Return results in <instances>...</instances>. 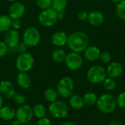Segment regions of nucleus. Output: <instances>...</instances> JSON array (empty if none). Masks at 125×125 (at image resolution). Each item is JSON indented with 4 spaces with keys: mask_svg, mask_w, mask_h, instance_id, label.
I'll use <instances>...</instances> for the list:
<instances>
[{
    "mask_svg": "<svg viewBox=\"0 0 125 125\" xmlns=\"http://www.w3.org/2000/svg\"><path fill=\"white\" fill-rule=\"evenodd\" d=\"M89 39L88 35L83 31H75L68 36L67 46L76 53H83L89 46Z\"/></svg>",
    "mask_w": 125,
    "mask_h": 125,
    "instance_id": "f257e3e1",
    "label": "nucleus"
},
{
    "mask_svg": "<svg viewBox=\"0 0 125 125\" xmlns=\"http://www.w3.org/2000/svg\"><path fill=\"white\" fill-rule=\"evenodd\" d=\"M96 105L98 110L105 114H111L117 107L116 97L109 93H105L98 97Z\"/></svg>",
    "mask_w": 125,
    "mask_h": 125,
    "instance_id": "f03ea898",
    "label": "nucleus"
},
{
    "mask_svg": "<svg viewBox=\"0 0 125 125\" xmlns=\"http://www.w3.org/2000/svg\"><path fill=\"white\" fill-rule=\"evenodd\" d=\"M34 59L32 54L26 51L18 53L15 59V67L19 72L28 73L34 67Z\"/></svg>",
    "mask_w": 125,
    "mask_h": 125,
    "instance_id": "7ed1b4c3",
    "label": "nucleus"
},
{
    "mask_svg": "<svg viewBox=\"0 0 125 125\" xmlns=\"http://www.w3.org/2000/svg\"><path fill=\"white\" fill-rule=\"evenodd\" d=\"M48 111L53 118L64 119L68 116L70 112V107L66 103L56 100L50 103Z\"/></svg>",
    "mask_w": 125,
    "mask_h": 125,
    "instance_id": "20e7f679",
    "label": "nucleus"
},
{
    "mask_svg": "<svg viewBox=\"0 0 125 125\" xmlns=\"http://www.w3.org/2000/svg\"><path fill=\"white\" fill-rule=\"evenodd\" d=\"M22 39L27 47H35L40 42L41 33L37 28L29 26L24 30Z\"/></svg>",
    "mask_w": 125,
    "mask_h": 125,
    "instance_id": "39448f33",
    "label": "nucleus"
},
{
    "mask_svg": "<svg viewBox=\"0 0 125 125\" xmlns=\"http://www.w3.org/2000/svg\"><path fill=\"white\" fill-rule=\"evenodd\" d=\"M74 81L69 76L62 78L56 86V90L59 96L63 98H68L73 94Z\"/></svg>",
    "mask_w": 125,
    "mask_h": 125,
    "instance_id": "423d86ee",
    "label": "nucleus"
},
{
    "mask_svg": "<svg viewBox=\"0 0 125 125\" xmlns=\"http://www.w3.org/2000/svg\"><path fill=\"white\" fill-rule=\"evenodd\" d=\"M58 20V12L51 7L42 10L38 15V22L45 27L54 26Z\"/></svg>",
    "mask_w": 125,
    "mask_h": 125,
    "instance_id": "0eeeda50",
    "label": "nucleus"
},
{
    "mask_svg": "<svg viewBox=\"0 0 125 125\" xmlns=\"http://www.w3.org/2000/svg\"><path fill=\"white\" fill-rule=\"evenodd\" d=\"M108 77L106 70L100 65H93L87 71L86 78L88 81L94 84L101 83Z\"/></svg>",
    "mask_w": 125,
    "mask_h": 125,
    "instance_id": "6e6552de",
    "label": "nucleus"
},
{
    "mask_svg": "<svg viewBox=\"0 0 125 125\" xmlns=\"http://www.w3.org/2000/svg\"><path fill=\"white\" fill-rule=\"evenodd\" d=\"M66 67L72 71H76L81 69L83 65V58L79 53L71 51L67 53L64 60Z\"/></svg>",
    "mask_w": 125,
    "mask_h": 125,
    "instance_id": "1a4fd4ad",
    "label": "nucleus"
},
{
    "mask_svg": "<svg viewBox=\"0 0 125 125\" xmlns=\"http://www.w3.org/2000/svg\"><path fill=\"white\" fill-rule=\"evenodd\" d=\"M34 117L33 110L29 105H20L18 109H16L15 119H18L22 125L29 123Z\"/></svg>",
    "mask_w": 125,
    "mask_h": 125,
    "instance_id": "9d476101",
    "label": "nucleus"
},
{
    "mask_svg": "<svg viewBox=\"0 0 125 125\" xmlns=\"http://www.w3.org/2000/svg\"><path fill=\"white\" fill-rule=\"evenodd\" d=\"M26 7L25 5L18 1L12 2L8 9V15L12 20H20L25 14Z\"/></svg>",
    "mask_w": 125,
    "mask_h": 125,
    "instance_id": "9b49d317",
    "label": "nucleus"
},
{
    "mask_svg": "<svg viewBox=\"0 0 125 125\" xmlns=\"http://www.w3.org/2000/svg\"><path fill=\"white\" fill-rule=\"evenodd\" d=\"M20 34L18 31L10 29L4 34V42L10 48H15L16 45L20 42Z\"/></svg>",
    "mask_w": 125,
    "mask_h": 125,
    "instance_id": "f8f14e48",
    "label": "nucleus"
},
{
    "mask_svg": "<svg viewBox=\"0 0 125 125\" xmlns=\"http://www.w3.org/2000/svg\"><path fill=\"white\" fill-rule=\"evenodd\" d=\"M15 94V89L13 83L8 80L0 82V94L5 99H11Z\"/></svg>",
    "mask_w": 125,
    "mask_h": 125,
    "instance_id": "ddd939ff",
    "label": "nucleus"
},
{
    "mask_svg": "<svg viewBox=\"0 0 125 125\" xmlns=\"http://www.w3.org/2000/svg\"><path fill=\"white\" fill-rule=\"evenodd\" d=\"M108 77L112 78H119L123 73V66L119 62H111L107 68L105 69Z\"/></svg>",
    "mask_w": 125,
    "mask_h": 125,
    "instance_id": "4468645a",
    "label": "nucleus"
},
{
    "mask_svg": "<svg viewBox=\"0 0 125 125\" xmlns=\"http://www.w3.org/2000/svg\"><path fill=\"white\" fill-rule=\"evenodd\" d=\"M87 21L90 25L93 26H99L104 23L105 17L102 12L99 10H93L89 12Z\"/></svg>",
    "mask_w": 125,
    "mask_h": 125,
    "instance_id": "2eb2a0df",
    "label": "nucleus"
},
{
    "mask_svg": "<svg viewBox=\"0 0 125 125\" xmlns=\"http://www.w3.org/2000/svg\"><path fill=\"white\" fill-rule=\"evenodd\" d=\"M68 35L63 31H57L54 32L51 37L52 43L56 47H63L67 44Z\"/></svg>",
    "mask_w": 125,
    "mask_h": 125,
    "instance_id": "dca6fc26",
    "label": "nucleus"
},
{
    "mask_svg": "<svg viewBox=\"0 0 125 125\" xmlns=\"http://www.w3.org/2000/svg\"><path fill=\"white\" fill-rule=\"evenodd\" d=\"M84 57L87 61L95 62L100 59L101 51L96 45H89L83 51Z\"/></svg>",
    "mask_w": 125,
    "mask_h": 125,
    "instance_id": "f3484780",
    "label": "nucleus"
},
{
    "mask_svg": "<svg viewBox=\"0 0 125 125\" xmlns=\"http://www.w3.org/2000/svg\"><path fill=\"white\" fill-rule=\"evenodd\" d=\"M16 81L18 86L23 89H27L30 88L32 83L31 78L29 76V75H28L27 73H22V72L18 73L17 75Z\"/></svg>",
    "mask_w": 125,
    "mask_h": 125,
    "instance_id": "a211bd4d",
    "label": "nucleus"
},
{
    "mask_svg": "<svg viewBox=\"0 0 125 125\" xmlns=\"http://www.w3.org/2000/svg\"><path fill=\"white\" fill-rule=\"evenodd\" d=\"M16 110L10 105H3L0 108V118L4 121H12L15 118Z\"/></svg>",
    "mask_w": 125,
    "mask_h": 125,
    "instance_id": "6ab92c4d",
    "label": "nucleus"
},
{
    "mask_svg": "<svg viewBox=\"0 0 125 125\" xmlns=\"http://www.w3.org/2000/svg\"><path fill=\"white\" fill-rule=\"evenodd\" d=\"M69 104L70 107L74 110H81L84 106V102L83 97L79 94H72L69 97Z\"/></svg>",
    "mask_w": 125,
    "mask_h": 125,
    "instance_id": "aec40b11",
    "label": "nucleus"
},
{
    "mask_svg": "<svg viewBox=\"0 0 125 125\" xmlns=\"http://www.w3.org/2000/svg\"><path fill=\"white\" fill-rule=\"evenodd\" d=\"M12 20L8 15H0V33H5L12 29Z\"/></svg>",
    "mask_w": 125,
    "mask_h": 125,
    "instance_id": "412c9836",
    "label": "nucleus"
},
{
    "mask_svg": "<svg viewBox=\"0 0 125 125\" xmlns=\"http://www.w3.org/2000/svg\"><path fill=\"white\" fill-rule=\"evenodd\" d=\"M44 98L48 103H53L57 100L59 94L56 89L54 88H48L44 92Z\"/></svg>",
    "mask_w": 125,
    "mask_h": 125,
    "instance_id": "4be33fe9",
    "label": "nucleus"
},
{
    "mask_svg": "<svg viewBox=\"0 0 125 125\" xmlns=\"http://www.w3.org/2000/svg\"><path fill=\"white\" fill-rule=\"evenodd\" d=\"M33 114H34V116L37 117L38 119L45 117V115L47 114V109L46 107L41 103H37L36 104L33 108Z\"/></svg>",
    "mask_w": 125,
    "mask_h": 125,
    "instance_id": "5701e85b",
    "label": "nucleus"
},
{
    "mask_svg": "<svg viewBox=\"0 0 125 125\" xmlns=\"http://www.w3.org/2000/svg\"><path fill=\"white\" fill-rule=\"evenodd\" d=\"M51 56H52V59L53 61H55L56 62L61 63V62H64L67 53H65V51L63 49L58 48L53 50Z\"/></svg>",
    "mask_w": 125,
    "mask_h": 125,
    "instance_id": "b1692460",
    "label": "nucleus"
},
{
    "mask_svg": "<svg viewBox=\"0 0 125 125\" xmlns=\"http://www.w3.org/2000/svg\"><path fill=\"white\" fill-rule=\"evenodd\" d=\"M83 99L85 105L92 106L96 105L98 97L94 92H87L83 96Z\"/></svg>",
    "mask_w": 125,
    "mask_h": 125,
    "instance_id": "393cba45",
    "label": "nucleus"
},
{
    "mask_svg": "<svg viewBox=\"0 0 125 125\" xmlns=\"http://www.w3.org/2000/svg\"><path fill=\"white\" fill-rule=\"evenodd\" d=\"M67 6V0H52V6L54 10L57 12H62L65 10Z\"/></svg>",
    "mask_w": 125,
    "mask_h": 125,
    "instance_id": "a878e982",
    "label": "nucleus"
},
{
    "mask_svg": "<svg viewBox=\"0 0 125 125\" xmlns=\"http://www.w3.org/2000/svg\"><path fill=\"white\" fill-rule=\"evenodd\" d=\"M103 87L105 88V90L113 91L116 88L117 83H116V81L114 78L107 77L104 80V81L103 82Z\"/></svg>",
    "mask_w": 125,
    "mask_h": 125,
    "instance_id": "bb28decb",
    "label": "nucleus"
},
{
    "mask_svg": "<svg viewBox=\"0 0 125 125\" xmlns=\"http://www.w3.org/2000/svg\"><path fill=\"white\" fill-rule=\"evenodd\" d=\"M115 10L118 18L125 21V0L116 4Z\"/></svg>",
    "mask_w": 125,
    "mask_h": 125,
    "instance_id": "cd10ccee",
    "label": "nucleus"
},
{
    "mask_svg": "<svg viewBox=\"0 0 125 125\" xmlns=\"http://www.w3.org/2000/svg\"><path fill=\"white\" fill-rule=\"evenodd\" d=\"M36 5L40 10H46L51 8L52 6V0H36Z\"/></svg>",
    "mask_w": 125,
    "mask_h": 125,
    "instance_id": "c85d7f7f",
    "label": "nucleus"
},
{
    "mask_svg": "<svg viewBox=\"0 0 125 125\" xmlns=\"http://www.w3.org/2000/svg\"><path fill=\"white\" fill-rule=\"evenodd\" d=\"M12 99H13V101L15 102V103L18 105H24L25 104V102H26V98H25V96L21 94V93H16L14 94V96L12 97Z\"/></svg>",
    "mask_w": 125,
    "mask_h": 125,
    "instance_id": "c756f323",
    "label": "nucleus"
},
{
    "mask_svg": "<svg viewBox=\"0 0 125 125\" xmlns=\"http://www.w3.org/2000/svg\"><path fill=\"white\" fill-rule=\"evenodd\" d=\"M117 107L120 108H125V92H122L116 97Z\"/></svg>",
    "mask_w": 125,
    "mask_h": 125,
    "instance_id": "7c9ffc66",
    "label": "nucleus"
},
{
    "mask_svg": "<svg viewBox=\"0 0 125 125\" xmlns=\"http://www.w3.org/2000/svg\"><path fill=\"white\" fill-rule=\"evenodd\" d=\"M111 59H112V56H111V54L109 52H108V51H101L100 56L99 59H100V61L103 63H105V64L109 63L111 61Z\"/></svg>",
    "mask_w": 125,
    "mask_h": 125,
    "instance_id": "2f4dec72",
    "label": "nucleus"
},
{
    "mask_svg": "<svg viewBox=\"0 0 125 125\" xmlns=\"http://www.w3.org/2000/svg\"><path fill=\"white\" fill-rule=\"evenodd\" d=\"M9 52V48L4 41H0V59L3 58Z\"/></svg>",
    "mask_w": 125,
    "mask_h": 125,
    "instance_id": "473e14b6",
    "label": "nucleus"
},
{
    "mask_svg": "<svg viewBox=\"0 0 125 125\" xmlns=\"http://www.w3.org/2000/svg\"><path fill=\"white\" fill-rule=\"evenodd\" d=\"M15 52H17L18 53H22L26 51L27 46L23 42H20L15 48Z\"/></svg>",
    "mask_w": 125,
    "mask_h": 125,
    "instance_id": "72a5a7b5",
    "label": "nucleus"
},
{
    "mask_svg": "<svg viewBox=\"0 0 125 125\" xmlns=\"http://www.w3.org/2000/svg\"><path fill=\"white\" fill-rule=\"evenodd\" d=\"M88 15H89V12H87V11L81 10L78 13L77 17H78V20H80L81 21H87Z\"/></svg>",
    "mask_w": 125,
    "mask_h": 125,
    "instance_id": "f704fd0d",
    "label": "nucleus"
},
{
    "mask_svg": "<svg viewBox=\"0 0 125 125\" xmlns=\"http://www.w3.org/2000/svg\"><path fill=\"white\" fill-rule=\"evenodd\" d=\"M36 125H52V122L50 119L47 117H43L39 119Z\"/></svg>",
    "mask_w": 125,
    "mask_h": 125,
    "instance_id": "c9c22d12",
    "label": "nucleus"
},
{
    "mask_svg": "<svg viewBox=\"0 0 125 125\" xmlns=\"http://www.w3.org/2000/svg\"><path fill=\"white\" fill-rule=\"evenodd\" d=\"M21 26H22V23L20 20H12V29L18 31L21 28Z\"/></svg>",
    "mask_w": 125,
    "mask_h": 125,
    "instance_id": "e433bc0d",
    "label": "nucleus"
},
{
    "mask_svg": "<svg viewBox=\"0 0 125 125\" xmlns=\"http://www.w3.org/2000/svg\"><path fill=\"white\" fill-rule=\"evenodd\" d=\"M22 125V124L18 120V119H13L11 122V125Z\"/></svg>",
    "mask_w": 125,
    "mask_h": 125,
    "instance_id": "4c0bfd02",
    "label": "nucleus"
},
{
    "mask_svg": "<svg viewBox=\"0 0 125 125\" xmlns=\"http://www.w3.org/2000/svg\"><path fill=\"white\" fill-rule=\"evenodd\" d=\"M109 125H121V123L117 120H112L109 123Z\"/></svg>",
    "mask_w": 125,
    "mask_h": 125,
    "instance_id": "58836bf2",
    "label": "nucleus"
},
{
    "mask_svg": "<svg viewBox=\"0 0 125 125\" xmlns=\"http://www.w3.org/2000/svg\"><path fill=\"white\" fill-rule=\"evenodd\" d=\"M4 104V97L0 94V108L3 106Z\"/></svg>",
    "mask_w": 125,
    "mask_h": 125,
    "instance_id": "ea45409f",
    "label": "nucleus"
},
{
    "mask_svg": "<svg viewBox=\"0 0 125 125\" xmlns=\"http://www.w3.org/2000/svg\"><path fill=\"white\" fill-rule=\"evenodd\" d=\"M59 125H75V124H73V122H64L61 123Z\"/></svg>",
    "mask_w": 125,
    "mask_h": 125,
    "instance_id": "a19ab883",
    "label": "nucleus"
},
{
    "mask_svg": "<svg viewBox=\"0 0 125 125\" xmlns=\"http://www.w3.org/2000/svg\"><path fill=\"white\" fill-rule=\"evenodd\" d=\"M111 2H113V3H115V4H118V3H119V2H121L122 1H123V0H110Z\"/></svg>",
    "mask_w": 125,
    "mask_h": 125,
    "instance_id": "79ce46f5",
    "label": "nucleus"
},
{
    "mask_svg": "<svg viewBox=\"0 0 125 125\" xmlns=\"http://www.w3.org/2000/svg\"><path fill=\"white\" fill-rule=\"evenodd\" d=\"M7 1H10V2H14V1H18V0H7Z\"/></svg>",
    "mask_w": 125,
    "mask_h": 125,
    "instance_id": "37998d69",
    "label": "nucleus"
},
{
    "mask_svg": "<svg viewBox=\"0 0 125 125\" xmlns=\"http://www.w3.org/2000/svg\"><path fill=\"white\" fill-rule=\"evenodd\" d=\"M31 125V124H29V123H27V124H23V125Z\"/></svg>",
    "mask_w": 125,
    "mask_h": 125,
    "instance_id": "c03bdc74",
    "label": "nucleus"
},
{
    "mask_svg": "<svg viewBox=\"0 0 125 125\" xmlns=\"http://www.w3.org/2000/svg\"></svg>",
    "mask_w": 125,
    "mask_h": 125,
    "instance_id": "a18cd8bd",
    "label": "nucleus"
}]
</instances>
